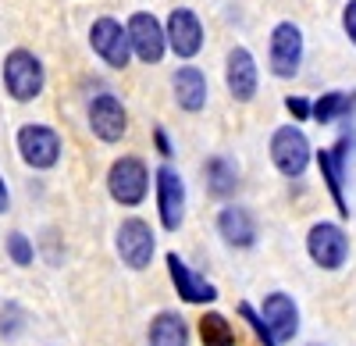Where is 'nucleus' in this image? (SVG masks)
I'll return each mask as SVG.
<instances>
[{"mask_svg": "<svg viewBox=\"0 0 356 346\" xmlns=\"http://www.w3.org/2000/svg\"><path fill=\"white\" fill-rule=\"evenodd\" d=\"M0 75H4V93L15 104H33L43 86H47V68L43 57L29 47H15L4 54V65H0Z\"/></svg>", "mask_w": 356, "mask_h": 346, "instance_id": "f257e3e1", "label": "nucleus"}, {"mask_svg": "<svg viewBox=\"0 0 356 346\" xmlns=\"http://www.w3.org/2000/svg\"><path fill=\"white\" fill-rule=\"evenodd\" d=\"M114 253H118V261H122L129 272H146L154 265V257H157L154 225L146 218H139V214L122 218L118 228H114Z\"/></svg>", "mask_w": 356, "mask_h": 346, "instance_id": "f03ea898", "label": "nucleus"}, {"mask_svg": "<svg viewBox=\"0 0 356 346\" xmlns=\"http://www.w3.org/2000/svg\"><path fill=\"white\" fill-rule=\"evenodd\" d=\"M150 164H146L143 157L136 154H122V157H114L111 168H107V193L114 204H122V207H139L146 196H150Z\"/></svg>", "mask_w": 356, "mask_h": 346, "instance_id": "7ed1b4c3", "label": "nucleus"}, {"mask_svg": "<svg viewBox=\"0 0 356 346\" xmlns=\"http://www.w3.org/2000/svg\"><path fill=\"white\" fill-rule=\"evenodd\" d=\"M15 150L22 157L25 168L33 171H50L61 164V154H65V139L57 129L43 125V122H25L18 132H15Z\"/></svg>", "mask_w": 356, "mask_h": 346, "instance_id": "20e7f679", "label": "nucleus"}, {"mask_svg": "<svg viewBox=\"0 0 356 346\" xmlns=\"http://www.w3.org/2000/svg\"><path fill=\"white\" fill-rule=\"evenodd\" d=\"M267 154H271L275 171L285 179H303L314 161V147L300 125H278L271 132V143H267Z\"/></svg>", "mask_w": 356, "mask_h": 346, "instance_id": "39448f33", "label": "nucleus"}, {"mask_svg": "<svg viewBox=\"0 0 356 346\" xmlns=\"http://www.w3.org/2000/svg\"><path fill=\"white\" fill-rule=\"evenodd\" d=\"M303 54H307V40H303V29L296 22H278L267 36V72L275 79H296L303 65Z\"/></svg>", "mask_w": 356, "mask_h": 346, "instance_id": "423d86ee", "label": "nucleus"}, {"mask_svg": "<svg viewBox=\"0 0 356 346\" xmlns=\"http://www.w3.org/2000/svg\"><path fill=\"white\" fill-rule=\"evenodd\" d=\"M349 233L339 225V221H328L321 218L310 225L307 233V257L321 268V272H342L349 265Z\"/></svg>", "mask_w": 356, "mask_h": 346, "instance_id": "0eeeda50", "label": "nucleus"}, {"mask_svg": "<svg viewBox=\"0 0 356 346\" xmlns=\"http://www.w3.org/2000/svg\"><path fill=\"white\" fill-rule=\"evenodd\" d=\"M154 196H157V221L164 233H178L186 225V179L182 171L171 168V164H161L154 171Z\"/></svg>", "mask_w": 356, "mask_h": 346, "instance_id": "6e6552de", "label": "nucleus"}, {"mask_svg": "<svg viewBox=\"0 0 356 346\" xmlns=\"http://www.w3.org/2000/svg\"><path fill=\"white\" fill-rule=\"evenodd\" d=\"M86 118H89V132H93L100 143H122L129 136V107L118 93H97L86 107Z\"/></svg>", "mask_w": 356, "mask_h": 346, "instance_id": "1a4fd4ad", "label": "nucleus"}, {"mask_svg": "<svg viewBox=\"0 0 356 346\" xmlns=\"http://www.w3.org/2000/svg\"><path fill=\"white\" fill-rule=\"evenodd\" d=\"M89 47H93V54L114 72H122V68L132 65L129 33H125V25L118 18H111V15L93 18V25H89Z\"/></svg>", "mask_w": 356, "mask_h": 346, "instance_id": "9d476101", "label": "nucleus"}, {"mask_svg": "<svg viewBox=\"0 0 356 346\" xmlns=\"http://www.w3.org/2000/svg\"><path fill=\"white\" fill-rule=\"evenodd\" d=\"M125 33H129V47L132 57L143 65H161L164 54H168V40H164V22L154 11H132L125 22Z\"/></svg>", "mask_w": 356, "mask_h": 346, "instance_id": "9b49d317", "label": "nucleus"}, {"mask_svg": "<svg viewBox=\"0 0 356 346\" xmlns=\"http://www.w3.org/2000/svg\"><path fill=\"white\" fill-rule=\"evenodd\" d=\"M164 40H168V50L182 61H193V57L203 50L207 43V33H203V22L193 8H171L168 22H164Z\"/></svg>", "mask_w": 356, "mask_h": 346, "instance_id": "f8f14e48", "label": "nucleus"}, {"mask_svg": "<svg viewBox=\"0 0 356 346\" xmlns=\"http://www.w3.org/2000/svg\"><path fill=\"white\" fill-rule=\"evenodd\" d=\"M164 265H168V278H171V285H175V293H178L182 304H189V307H211L218 300V285L207 275L193 272L175 250L164 253Z\"/></svg>", "mask_w": 356, "mask_h": 346, "instance_id": "ddd939ff", "label": "nucleus"}, {"mask_svg": "<svg viewBox=\"0 0 356 346\" xmlns=\"http://www.w3.org/2000/svg\"><path fill=\"white\" fill-rule=\"evenodd\" d=\"M225 90L239 104H250L260 90V65H257L253 50L243 43H235L225 57Z\"/></svg>", "mask_w": 356, "mask_h": 346, "instance_id": "4468645a", "label": "nucleus"}, {"mask_svg": "<svg viewBox=\"0 0 356 346\" xmlns=\"http://www.w3.org/2000/svg\"><path fill=\"white\" fill-rule=\"evenodd\" d=\"M257 314L264 318L267 332L275 336L278 346H285V343H292L296 336H300V304H296L289 293H282V290L267 293L264 304L257 307Z\"/></svg>", "mask_w": 356, "mask_h": 346, "instance_id": "2eb2a0df", "label": "nucleus"}, {"mask_svg": "<svg viewBox=\"0 0 356 346\" xmlns=\"http://www.w3.org/2000/svg\"><path fill=\"white\" fill-rule=\"evenodd\" d=\"M214 228H218V236L225 246L232 250H253L257 239H260V228H257V218L250 207L243 204H225L214 218Z\"/></svg>", "mask_w": 356, "mask_h": 346, "instance_id": "dca6fc26", "label": "nucleus"}, {"mask_svg": "<svg viewBox=\"0 0 356 346\" xmlns=\"http://www.w3.org/2000/svg\"><path fill=\"white\" fill-rule=\"evenodd\" d=\"M171 90H175V104L186 114H200L207 107V97H211V82H207V72L196 65H178L171 75Z\"/></svg>", "mask_w": 356, "mask_h": 346, "instance_id": "f3484780", "label": "nucleus"}, {"mask_svg": "<svg viewBox=\"0 0 356 346\" xmlns=\"http://www.w3.org/2000/svg\"><path fill=\"white\" fill-rule=\"evenodd\" d=\"M239 164H235L232 157L225 154H211L203 161V186L207 193H211L214 200H225V204H232V196L239 193Z\"/></svg>", "mask_w": 356, "mask_h": 346, "instance_id": "a211bd4d", "label": "nucleus"}, {"mask_svg": "<svg viewBox=\"0 0 356 346\" xmlns=\"http://www.w3.org/2000/svg\"><path fill=\"white\" fill-rule=\"evenodd\" d=\"M189 322L178 310H157L146 329V346H189Z\"/></svg>", "mask_w": 356, "mask_h": 346, "instance_id": "6ab92c4d", "label": "nucleus"}, {"mask_svg": "<svg viewBox=\"0 0 356 346\" xmlns=\"http://www.w3.org/2000/svg\"><path fill=\"white\" fill-rule=\"evenodd\" d=\"M314 161H317V171H321L324 189H328V196H332V204H335L339 218H349V200H346V171H342V168L332 161L328 147H321V150L314 154Z\"/></svg>", "mask_w": 356, "mask_h": 346, "instance_id": "aec40b11", "label": "nucleus"}, {"mask_svg": "<svg viewBox=\"0 0 356 346\" xmlns=\"http://www.w3.org/2000/svg\"><path fill=\"white\" fill-rule=\"evenodd\" d=\"M353 107H356V97H349L346 90H328V93H321V97L310 104V122L332 125V122L346 118Z\"/></svg>", "mask_w": 356, "mask_h": 346, "instance_id": "412c9836", "label": "nucleus"}, {"mask_svg": "<svg viewBox=\"0 0 356 346\" xmlns=\"http://www.w3.org/2000/svg\"><path fill=\"white\" fill-rule=\"evenodd\" d=\"M196 332L203 346H235V329L221 310H203L196 322Z\"/></svg>", "mask_w": 356, "mask_h": 346, "instance_id": "4be33fe9", "label": "nucleus"}, {"mask_svg": "<svg viewBox=\"0 0 356 346\" xmlns=\"http://www.w3.org/2000/svg\"><path fill=\"white\" fill-rule=\"evenodd\" d=\"M25 329H29V310H25L18 300L0 304V339L15 343V339L25 336Z\"/></svg>", "mask_w": 356, "mask_h": 346, "instance_id": "5701e85b", "label": "nucleus"}, {"mask_svg": "<svg viewBox=\"0 0 356 346\" xmlns=\"http://www.w3.org/2000/svg\"><path fill=\"white\" fill-rule=\"evenodd\" d=\"M4 250H8V261L15 265V268H33L36 265V243L29 239L22 228H15V233H8V239H4Z\"/></svg>", "mask_w": 356, "mask_h": 346, "instance_id": "b1692460", "label": "nucleus"}, {"mask_svg": "<svg viewBox=\"0 0 356 346\" xmlns=\"http://www.w3.org/2000/svg\"><path fill=\"white\" fill-rule=\"evenodd\" d=\"M235 314H239V318L250 325V332L260 339V346H278L275 343V336L271 332H267V325H264V318H260V314H257V307L250 304V300H239V304H235Z\"/></svg>", "mask_w": 356, "mask_h": 346, "instance_id": "393cba45", "label": "nucleus"}, {"mask_svg": "<svg viewBox=\"0 0 356 346\" xmlns=\"http://www.w3.org/2000/svg\"><path fill=\"white\" fill-rule=\"evenodd\" d=\"M310 97H300V93H292L285 97V111L292 114V122H310Z\"/></svg>", "mask_w": 356, "mask_h": 346, "instance_id": "a878e982", "label": "nucleus"}, {"mask_svg": "<svg viewBox=\"0 0 356 346\" xmlns=\"http://www.w3.org/2000/svg\"><path fill=\"white\" fill-rule=\"evenodd\" d=\"M150 136H154V150L164 157V164L171 161V154H175V143H171V136H168V129L164 125H154L150 129Z\"/></svg>", "mask_w": 356, "mask_h": 346, "instance_id": "bb28decb", "label": "nucleus"}, {"mask_svg": "<svg viewBox=\"0 0 356 346\" xmlns=\"http://www.w3.org/2000/svg\"><path fill=\"white\" fill-rule=\"evenodd\" d=\"M342 33L356 47V0H346V4H342Z\"/></svg>", "mask_w": 356, "mask_h": 346, "instance_id": "cd10ccee", "label": "nucleus"}, {"mask_svg": "<svg viewBox=\"0 0 356 346\" xmlns=\"http://www.w3.org/2000/svg\"><path fill=\"white\" fill-rule=\"evenodd\" d=\"M47 261L50 265H61V246H57V233H54V228L47 233Z\"/></svg>", "mask_w": 356, "mask_h": 346, "instance_id": "c85d7f7f", "label": "nucleus"}, {"mask_svg": "<svg viewBox=\"0 0 356 346\" xmlns=\"http://www.w3.org/2000/svg\"><path fill=\"white\" fill-rule=\"evenodd\" d=\"M11 211V189H8V179L0 175V214Z\"/></svg>", "mask_w": 356, "mask_h": 346, "instance_id": "c756f323", "label": "nucleus"}, {"mask_svg": "<svg viewBox=\"0 0 356 346\" xmlns=\"http://www.w3.org/2000/svg\"><path fill=\"white\" fill-rule=\"evenodd\" d=\"M310 346H317V343H310Z\"/></svg>", "mask_w": 356, "mask_h": 346, "instance_id": "7c9ffc66", "label": "nucleus"}]
</instances>
